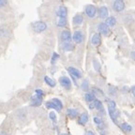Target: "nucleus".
<instances>
[{
	"label": "nucleus",
	"mask_w": 135,
	"mask_h": 135,
	"mask_svg": "<svg viewBox=\"0 0 135 135\" xmlns=\"http://www.w3.org/2000/svg\"><path fill=\"white\" fill-rule=\"evenodd\" d=\"M32 28L36 33H42L43 31H45L47 28V25L45 22L43 21H38L32 25Z\"/></svg>",
	"instance_id": "1"
},
{
	"label": "nucleus",
	"mask_w": 135,
	"mask_h": 135,
	"mask_svg": "<svg viewBox=\"0 0 135 135\" xmlns=\"http://www.w3.org/2000/svg\"><path fill=\"white\" fill-rule=\"evenodd\" d=\"M59 83L62 86L64 87L67 90H70L71 88V82H70V79L68 78L67 76H62L59 78Z\"/></svg>",
	"instance_id": "2"
},
{
	"label": "nucleus",
	"mask_w": 135,
	"mask_h": 135,
	"mask_svg": "<svg viewBox=\"0 0 135 135\" xmlns=\"http://www.w3.org/2000/svg\"><path fill=\"white\" fill-rule=\"evenodd\" d=\"M113 8L116 12H121L125 9V3L123 0H115L113 4Z\"/></svg>",
	"instance_id": "3"
},
{
	"label": "nucleus",
	"mask_w": 135,
	"mask_h": 135,
	"mask_svg": "<svg viewBox=\"0 0 135 135\" xmlns=\"http://www.w3.org/2000/svg\"><path fill=\"white\" fill-rule=\"evenodd\" d=\"M98 30H99V33L103 36H108L110 34V27L106 25L105 23H100L98 25Z\"/></svg>",
	"instance_id": "4"
},
{
	"label": "nucleus",
	"mask_w": 135,
	"mask_h": 135,
	"mask_svg": "<svg viewBox=\"0 0 135 135\" xmlns=\"http://www.w3.org/2000/svg\"><path fill=\"white\" fill-rule=\"evenodd\" d=\"M30 100H31V103H30V105L33 106V107H38V106L41 105L43 99H42V97H40V96H38V95H36V94H35V95H33L31 97Z\"/></svg>",
	"instance_id": "5"
},
{
	"label": "nucleus",
	"mask_w": 135,
	"mask_h": 135,
	"mask_svg": "<svg viewBox=\"0 0 135 135\" xmlns=\"http://www.w3.org/2000/svg\"><path fill=\"white\" fill-rule=\"evenodd\" d=\"M67 70L70 72V75H71L72 77H74L75 79L82 78V73H81V71L78 69H76V68H74V67H69V68H67Z\"/></svg>",
	"instance_id": "6"
},
{
	"label": "nucleus",
	"mask_w": 135,
	"mask_h": 135,
	"mask_svg": "<svg viewBox=\"0 0 135 135\" xmlns=\"http://www.w3.org/2000/svg\"><path fill=\"white\" fill-rule=\"evenodd\" d=\"M71 38L73 40V41L75 42L76 44H80L82 43L83 40H84V34L81 31H75L73 34V36L71 37Z\"/></svg>",
	"instance_id": "7"
},
{
	"label": "nucleus",
	"mask_w": 135,
	"mask_h": 135,
	"mask_svg": "<svg viewBox=\"0 0 135 135\" xmlns=\"http://www.w3.org/2000/svg\"><path fill=\"white\" fill-rule=\"evenodd\" d=\"M96 13H97V8L95 6L93 5H88V6L85 8V14L89 17V18H94L96 16Z\"/></svg>",
	"instance_id": "8"
},
{
	"label": "nucleus",
	"mask_w": 135,
	"mask_h": 135,
	"mask_svg": "<svg viewBox=\"0 0 135 135\" xmlns=\"http://www.w3.org/2000/svg\"><path fill=\"white\" fill-rule=\"evenodd\" d=\"M68 8L65 6H60L56 11V15L58 18H67Z\"/></svg>",
	"instance_id": "9"
},
{
	"label": "nucleus",
	"mask_w": 135,
	"mask_h": 135,
	"mask_svg": "<svg viewBox=\"0 0 135 135\" xmlns=\"http://www.w3.org/2000/svg\"><path fill=\"white\" fill-rule=\"evenodd\" d=\"M109 110V114L111 116V119H112L114 122H116V119H117L119 116H120V111L115 109H108Z\"/></svg>",
	"instance_id": "10"
},
{
	"label": "nucleus",
	"mask_w": 135,
	"mask_h": 135,
	"mask_svg": "<svg viewBox=\"0 0 135 135\" xmlns=\"http://www.w3.org/2000/svg\"><path fill=\"white\" fill-rule=\"evenodd\" d=\"M88 120H89L88 114H87L86 112H84V113H83L80 115V117L78 118V124L82 125V126H84V125L88 122Z\"/></svg>",
	"instance_id": "11"
},
{
	"label": "nucleus",
	"mask_w": 135,
	"mask_h": 135,
	"mask_svg": "<svg viewBox=\"0 0 135 135\" xmlns=\"http://www.w3.org/2000/svg\"><path fill=\"white\" fill-rule=\"evenodd\" d=\"M91 42L94 46H99V44L101 43V38H100V34L96 33L93 35L92 40H91Z\"/></svg>",
	"instance_id": "12"
},
{
	"label": "nucleus",
	"mask_w": 135,
	"mask_h": 135,
	"mask_svg": "<svg viewBox=\"0 0 135 135\" xmlns=\"http://www.w3.org/2000/svg\"><path fill=\"white\" fill-rule=\"evenodd\" d=\"M61 40L64 42H70L71 40V34L69 30H64L61 33Z\"/></svg>",
	"instance_id": "13"
},
{
	"label": "nucleus",
	"mask_w": 135,
	"mask_h": 135,
	"mask_svg": "<svg viewBox=\"0 0 135 135\" xmlns=\"http://www.w3.org/2000/svg\"><path fill=\"white\" fill-rule=\"evenodd\" d=\"M99 17H100L101 19H107L108 16H109V11H108L107 7H104V6L101 7L99 8Z\"/></svg>",
	"instance_id": "14"
},
{
	"label": "nucleus",
	"mask_w": 135,
	"mask_h": 135,
	"mask_svg": "<svg viewBox=\"0 0 135 135\" xmlns=\"http://www.w3.org/2000/svg\"><path fill=\"white\" fill-rule=\"evenodd\" d=\"M67 114L69 117H70L71 119H74V118H76L78 116L79 111L77 109H72V108H70V109L67 110Z\"/></svg>",
	"instance_id": "15"
},
{
	"label": "nucleus",
	"mask_w": 135,
	"mask_h": 135,
	"mask_svg": "<svg viewBox=\"0 0 135 135\" xmlns=\"http://www.w3.org/2000/svg\"><path fill=\"white\" fill-rule=\"evenodd\" d=\"M119 128L126 133H131L132 131V126H131L128 123H122V124L119 125Z\"/></svg>",
	"instance_id": "16"
},
{
	"label": "nucleus",
	"mask_w": 135,
	"mask_h": 135,
	"mask_svg": "<svg viewBox=\"0 0 135 135\" xmlns=\"http://www.w3.org/2000/svg\"><path fill=\"white\" fill-rule=\"evenodd\" d=\"M94 108H96V109L100 113H103V111H104L103 104H102V102H101L99 99H95V100H94Z\"/></svg>",
	"instance_id": "17"
},
{
	"label": "nucleus",
	"mask_w": 135,
	"mask_h": 135,
	"mask_svg": "<svg viewBox=\"0 0 135 135\" xmlns=\"http://www.w3.org/2000/svg\"><path fill=\"white\" fill-rule=\"evenodd\" d=\"M105 23L109 26V27H114V25H116V19L114 16H110L106 19Z\"/></svg>",
	"instance_id": "18"
},
{
	"label": "nucleus",
	"mask_w": 135,
	"mask_h": 135,
	"mask_svg": "<svg viewBox=\"0 0 135 135\" xmlns=\"http://www.w3.org/2000/svg\"><path fill=\"white\" fill-rule=\"evenodd\" d=\"M73 23L74 25H80L83 23V22H84V17H83V15L81 14H76L75 16L73 17Z\"/></svg>",
	"instance_id": "19"
},
{
	"label": "nucleus",
	"mask_w": 135,
	"mask_h": 135,
	"mask_svg": "<svg viewBox=\"0 0 135 135\" xmlns=\"http://www.w3.org/2000/svg\"><path fill=\"white\" fill-rule=\"evenodd\" d=\"M84 99H85V101L88 102V103H92V102H94V100L96 99V97L93 95L92 93L87 92L86 94H85V96H84Z\"/></svg>",
	"instance_id": "20"
},
{
	"label": "nucleus",
	"mask_w": 135,
	"mask_h": 135,
	"mask_svg": "<svg viewBox=\"0 0 135 135\" xmlns=\"http://www.w3.org/2000/svg\"><path fill=\"white\" fill-rule=\"evenodd\" d=\"M44 82H45V84H48L50 87H55V84H56L55 81L53 80L52 78H50V77H48V76H44Z\"/></svg>",
	"instance_id": "21"
},
{
	"label": "nucleus",
	"mask_w": 135,
	"mask_h": 135,
	"mask_svg": "<svg viewBox=\"0 0 135 135\" xmlns=\"http://www.w3.org/2000/svg\"><path fill=\"white\" fill-rule=\"evenodd\" d=\"M62 48L66 52H70L74 49V46L70 43V42H64L63 45H62Z\"/></svg>",
	"instance_id": "22"
},
{
	"label": "nucleus",
	"mask_w": 135,
	"mask_h": 135,
	"mask_svg": "<svg viewBox=\"0 0 135 135\" xmlns=\"http://www.w3.org/2000/svg\"><path fill=\"white\" fill-rule=\"evenodd\" d=\"M45 105H46V107L48 108V109H54V110H55V111H57V112H59V113L61 112V110L59 109V108L57 107L55 103H53L52 101H47L46 103H45Z\"/></svg>",
	"instance_id": "23"
},
{
	"label": "nucleus",
	"mask_w": 135,
	"mask_h": 135,
	"mask_svg": "<svg viewBox=\"0 0 135 135\" xmlns=\"http://www.w3.org/2000/svg\"><path fill=\"white\" fill-rule=\"evenodd\" d=\"M67 18H58V21H57V26L59 27H65L67 25Z\"/></svg>",
	"instance_id": "24"
},
{
	"label": "nucleus",
	"mask_w": 135,
	"mask_h": 135,
	"mask_svg": "<svg viewBox=\"0 0 135 135\" xmlns=\"http://www.w3.org/2000/svg\"><path fill=\"white\" fill-rule=\"evenodd\" d=\"M51 101H52L53 103H55V105H56L57 107H58L60 110L63 109V104H62V101L60 100V99H56V98H55V99H53Z\"/></svg>",
	"instance_id": "25"
},
{
	"label": "nucleus",
	"mask_w": 135,
	"mask_h": 135,
	"mask_svg": "<svg viewBox=\"0 0 135 135\" xmlns=\"http://www.w3.org/2000/svg\"><path fill=\"white\" fill-rule=\"evenodd\" d=\"M93 94V95L95 96H99V97H101V96H103V92L100 90V89L99 88H96V87H94V88H92V92H91Z\"/></svg>",
	"instance_id": "26"
},
{
	"label": "nucleus",
	"mask_w": 135,
	"mask_h": 135,
	"mask_svg": "<svg viewBox=\"0 0 135 135\" xmlns=\"http://www.w3.org/2000/svg\"><path fill=\"white\" fill-rule=\"evenodd\" d=\"M82 90L84 92H87L89 90V84L87 80H84L82 83Z\"/></svg>",
	"instance_id": "27"
},
{
	"label": "nucleus",
	"mask_w": 135,
	"mask_h": 135,
	"mask_svg": "<svg viewBox=\"0 0 135 135\" xmlns=\"http://www.w3.org/2000/svg\"><path fill=\"white\" fill-rule=\"evenodd\" d=\"M108 94H109V96H111V97H116V95H117V90H116L115 87H110V88L108 89Z\"/></svg>",
	"instance_id": "28"
},
{
	"label": "nucleus",
	"mask_w": 135,
	"mask_h": 135,
	"mask_svg": "<svg viewBox=\"0 0 135 135\" xmlns=\"http://www.w3.org/2000/svg\"><path fill=\"white\" fill-rule=\"evenodd\" d=\"M93 66H94V69H95L96 71L100 72V64H99V61H97L96 59L93 60Z\"/></svg>",
	"instance_id": "29"
},
{
	"label": "nucleus",
	"mask_w": 135,
	"mask_h": 135,
	"mask_svg": "<svg viewBox=\"0 0 135 135\" xmlns=\"http://www.w3.org/2000/svg\"><path fill=\"white\" fill-rule=\"evenodd\" d=\"M93 120H94V122H95V124L97 125V126L103 124V121H102V119H101L99 116H95V117L93 118Z\"/></svg>",
	"instance_id": "30"
},
{
	"label": "nucleus",
	"mask_w": 135,
	"mask_h": 135,
	"mask_svg": "<svg viewBox=\"0 0 135 135\" xmlns=\"http://www.w3.org/2000/svg\"><path fill=\"white\" fill-rule=\"evenodd\" d=\"M116 104L114 100H108V109H115Z\"/></svg>",
	"instance_id": "31"
},
{
	"label": "nucleus",
	"mask_w": 135,
	"mask_h": 135,
	"mask_svg": "<svg viewBox=\"0 0 135 135\" xmlns=\"http://www.w3.org/2000/svg\"><path fill=\"white\" fill-rule=\"evenodd\" d=\"M49 117H50V119L53 122H56V115H55V114L54 112H51L49 114Z\"/></svg>",
	"instance_id": "32"
},
{
	"label": "nucleus",
	"mask_w": 135,
	"mask_h": 135,
	"mask_svg": "<svg viewBox=\"0 0 135 135\" xmlns=\"http://www.w3.org/2000/svg\"><path fill=\"white\" fill-rule=\"evenodd\" d=\"M59 58V55L57 53H54L53 56H52V64H55V61Z\"/></svg>",
	"instance_id": "33"
},
{
	"label": "nucleus",
	"mask_w": 135,
	"mask_h": 135,
	"mask_svg": "<svg viewBox=\"0 0 135 135\" xmlns=\"http://www.w3.org/2000/svg\"><path fill=\"white\" fill-rule=\"evenodd\" d=\"M35 93H36V95L38 96H40V97L43 98V96H44V92L42 90H40V89H37L36 91H35Z\"/></svg>",
	"instance_id": "34"
},
{
	"label": "nucleus",
	"mask_w": 135,
	"mask_h": 135,
	"mask_svg": "<svg viewBox=\"0 0 135 135\" xmlns=\"http://www.w3.org/2000/svg\"><path fill=\"white\" fill-rule=\"evenodd\" d=\"M8 4V0H0V8H4Z\"/></svg>",
	"instance_id": "35"
},
{
	"label": "nucleus",
	"mask_w": 135,
	"mask_h": 135,
	"mask_svg": "<svg viewBox=\"0 0 135 135\" xmlns=\"http://www.w3.org/2000/svg\"><path fill=\"white\" fill-rule=\"evenodd\" d=\"M84 135H95V134H94V132H93V131H86V133H85Z\"/></svg>",
	"instance_id": "36"
},
{
	"label": "nucleus",
	"mask_w": 135,
	"mask_h": 135,
	"mask_svg": "<svg viewBox=\"0 0 135 135\" xmlns=\"http://www.w3.org/2000/svg\"><path fill=\"white\" fill-rule=\"evenodd\" d=\"M134 88H135L134 86H132V87H131V93H132V95H134V94H135V92H134Z\"/></svg>",
	"instance_id": "37"
},
{
	"label": "nucleus",
	"mask_w": 135,
	"mask_h": 135,
	"mask_svg": "<svg viewBox=\"0 0 135 135\" xmlns=\"http://www.w3.org/2000/svg\"><path fill=\"white\" fill-rule=\"evenodd\" d=\"M89 108H90V109H93V108H94V103H90V104H89Z\"/></svg>",
	"instance_id": "38"
},
{
	"label": "nucleus",
	"mask_w": 135,
	"mask_h": 135,
	"mask_svg": "<svg viewBox=\"0 0 135 135\" xmlns=\"http://www.w3.org/2000/svg\"><path fill=\"white\" fill-rule=\"evenodd\" d=\"M131 56H132V59H134V52L131 53Z\"/></svg>",
	"instance_id": "39"
},
{
	"label": "nucleus",
	"mask_w": 135,
	"mask_h": 135,
	"mask_svg": "<svg viewBox=\"0 0 135 135\" xmlns=\"http://www.w3.org/2000/svg\"><path fill=\"white\" fill-rule=\"evenodd\" d=\"M59 135H70L69 133H60Z\"/></svg>",
	"instance_id": "40"
}]
</instances>
